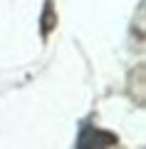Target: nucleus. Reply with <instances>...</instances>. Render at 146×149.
<instances>
[{
    "mask_svg": "<svg viewBox=\"0 0 146 149\" xmlns=\"http://www.w3.org/2000/svg\"><path fill=\"white\" fill-rule=\"evenodd\" d=\"M119 139L116 134L104 132V129H94V127H82L77 137V147L79 149H89V147H116Z\"/></svg>",
    "mask_w": 146,
    "mask_h": 149,
    "instance_id": "f257e3e1",
    "label": "nucleus"
},
{
    "mask_svg": "<svg viewBox=\"0 0 146 149\" xmlns=\"http://www.w3.org/2000/svg\"><path fill=\"white\" fill-rule=\"evenodd\" d=\"M55 22H57V17H55V10H52V3H45V13H42V35H50L55 27Z\"/></svg>",
    "mask_w": 146,
    "mask_h": 149,
    "instance_id": "f03ea898",
    "label": "nucleus"
}]
</instances>
